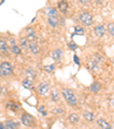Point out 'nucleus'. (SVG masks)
Returning a JSON list of instances; mask_svg holds the SVG:
<instances>
[{"label":"nucleus","instance_id":"obj_1","mask_svg":"<svg viewBox=\"0 0 114 129\" xmlns=\"http://www.w3.org/2000/svg\"><path fill=\"white\" fill-rule=\"evenodd\" d=\"M62 95H63L64 100H65V102L67 103L70 106H77L78 105V98H77V95L74 94V91H73L71 88H63L62 89Z\"/></svg>","mask_w":114,"mask_h":129},{"label":"nucleus","instance_id":"obj_2","mask_svg":"<svg viewBox=\"0 0 114 129\" xmlns=\"http://www.w3.org/2000/svg\"><path fill=\"white\" fill-rule=\"evenodd\" d=\"M36 93H38V95L42 96V97L49 95V93H50V86H49L48 81H42L38 86V88H36Z\"/></svg>","mask_w":114,"mask_h":129},{"label":"nucleus","instance_id":"obj_3","mask_svg":"<svg viewBox=\"0 0 114 129\" xmlns=\"http://www.w3.org/2000/svg\"><path fill=\"white\" fill-rule=\"evenodd\" d=\"M79 20H80V22L82 23L85 26H90V25L94 23V17H92V15L87 12L81 13L80 16H79Z\"/></svg>","mask_w":114,"mask_h":129},{"label":"nucleus","instance_id":"obj_4","mask_svg":"<svg viewBox=\"0 0 114 129\" xmlns=\"http://www.w3.org/2000/svg\"><path fill=\"white\" fill-rule=\"evenodd\" d=\"M21 121H22V123L26 127H33L34 122H35V119H34L30 113L24 112L22 115H21Z\"/></svg>","mask_w":114,"mask_h":129},{"label":"nucleus","instance_id":"obj_5","mask_svg":"<svg viewBox=\"0 0 114 129\" xmlns=\"http://www.w3.org/2000/svg\"><path fill=\"white\" fill-rule=\"evenodd\" d=\"M0 66H1V70H3L5 77H9L14 73V68H13V64L10 62H1Z\"/></svg>","mask_w":114,"mask_h":129},{"label":"nucleus","instance_id":"obj_6","mask_svg":"<svg viewBox=\"0 0 114 129\" xmlns=\"http://www.w3.org/2000/svg\"><path fill=\"white\" fill-rule=\"evenodd\" d=\"M56 9L59 10V12L63 13V14H66V13L68 12V3L66 0H61L58 3V5H57V8H56Z\"/></svg>","mask_w":114,"mask_h":129},{"label":"nucleus","instance_id":"obj_7","mask_svg":"<svg viewBox=\"0 0 114 129\" xmlns=\"http://www.w3.org/2000/svg\"><path fill=\"white\" fill-rule=\"evenodd\" d=\"M6 109L9 110V111H13V112H16L20 110V104L16 103L15 101H8L6 103Z\"/></svg>","mask_w":114,"mask_h":129},{"label":"nucleus","instance_id":"obj_8","mask_svg":"<svg viewBox=\"0 0 114 129\" xmlns=\"http://www.w3.org/2000/svg\"><path fill=\"white\" fill-rule=\"evenodd\" d=\"M97 124L100 129H112V126L109 122H107L104 118H98L97 119Z\"/></svg>","mask_w":114,"mask_h":129},{"label":"nucleus","instance_id":"obj_9","mask_svg":"<svg viewBox=\"0 0 114 129\" xmlns=\"http://www.w3.org/2000/svg\"><path fill=\"white\" fill-rule=\"evenodd\" d=\"M26 38L29 41H34L36 38V34H35V31H34L33 27H27L26 29Z\"/></svg>","mask_w":114,"mask_h":129},{"label":"nucleus","instance_id":"obj_10","mask_svg":"<svg viewBox=\"0 0 114 129\" xmlns=\"http://www.w3.org/2000/svg\"><path fill=\"white\" fill-rule=\"evenodd\" d=\"M68 122H70L71 124H77L79 123V121H80V115L78 114V113H71L70 115H68Z\"/></svg>","mask_w":114,"mask_h":129},{"label":"nucleus","instance_id":"obj_11","mask_svg":"<svg viewBox=\"0 0 114 129\" xmlns=\"http://www.w3.org/2000/svg\"><path fill=\"white\" fill-rule=\"evenodd\" d=\"M105 31H106V29H105L104 25H97V26L95 27V34L98 37V38H102V37H104L105 34Z\"/></svg>","mask_w":114,"mask_h":129},{"label":"nucleus","instance_id":"obj_12","mask_svg":"<svg viewBox=\"0 0 114 129\" xmlns=\"http://www.w3.org/2000/svg\"><path fill=\"white\" fill-rule=\"evenodd\" d=\"M29 49L31 50V53L33 55H38V53H39V45L36 44L35 41H31L29 44Z\"/></svg>","mask_w":114,"mask_h":129},{"label":"nucleus","instance_id":"obj_13","mask_svg":"<svg viewBox=\"0 0 114 129\" xmlns=\"http://www.w3.org/2000/svg\"><path fill=\"white\" fill-rule=\"evenodd\" d=\"M4 126L6 129H17V127H20V124L16 123L14 120H7V121H5Z\"/></svg>","mask_w":114,"mask_h":129},{"label":"nucleus","instance_id":"obj_14","mask_svg":"<svg viewBox=\"0 0 114 129\" xmlns=\"http://www.w3.org/2000/svg\"><path fill=\"white\" fill-rule=\"evenodd\" d=\"M50 98H51V101L53 102H55V103H58L59 102V100H61V95H59V91L58 90H51L50 93Z\"/></svg>","mask_w":114,"mask_h":129},{"label":"nucleus","instance_id":"obj_15","mask_svg":"<svg viewBox=\"0 0 114 129\" xmlns=\"http://www.w3.org/2000/svg\"><path fill=\"white\" fill-rule=\"evenodd\" d=\"M83 119L87 122H94L95 121V114L92 112H89V111H85L83 112Z\"/></svg>","mask_w":114,"mask_h":129},{"label":"nucleus","instance_id":"obj_16","mask_svg":"<svg viewBox=\"0 0 114 129\" xmlns=\"http://www.w3.org/2000/svg\"><path fill=\"white\" fill-rule=\"evenodd\" d=\"M0 51L3 54L8 53V44L4 38H0Z\"/></svg>","mask_w":114,"mask_h":129},{"label":"nucleus","instance_id":"obj_17","mask_svg":"<svg viewBox=\"0 0 114 129\" xmlns=\"http://www.w3.org/2000/svg\"><path fill=\"white\" fill-rule=\"evenodd\" d=\"M45 13L48 15V17H49V16L57 17V15H58V10L56 9L55 7H47L46 9H45Z\"/></svg>","mask_w":114,"mask_h":129},{"label":"nucleus","instance_id":"obj_18","mask_svg":"<svg viewBox=\"0 0 114 129\" xmlns=\"http://www.w3.org/2000/svg\"><path fill=\"white\" fill-rule=\"evenodd\" d=\"M48 24L51 27H57L58 26V17H54V16H49L48 20H47Z\"/></svg>","mask_w":114,"mask_h":129},{"label":"nucleus","instance_id":"obj_19","mask_svg":"<svg viewBox=\"0 0 114 129\" xmlns=\"http://www.w3.org/2000/svg\"><path fill=\"white\" fill-rule=\"evenodd\" d=\"M22 85H23V87L26 88V89H30V90L33 89V81H32V79H30V78L24 79Z\"/></svg>","mask_w":114,"mask_h":129},{"label":"nucleus","instance_id":"obj_20","mask_svg":"<svg viewBox=\"0 0 114 129\" xmlns=\"http://www.w3.org/2000/svg\"><path fill=\"white\" fill-rule=\"evenodd\" d=\"M100 88H102V86H100V83L98 82V81L92 82L91 86H90V90H91L94 94H97L98 91H100Z\"/></svg>","mask_w":114,"mask_h":129},{"label":"nucleus","instance_id":"obj_21","mask_svg":"<svg viewBox=\"0 0 114 129\" xmlns=\"http://www.w3.org/2000/svg\"><path fill=\"white\" fill-rule=\"evenodd\" d=\"M10 50H12V53L14 54V55H21V54H22V49H21V47L17 44L10 45Z\"/></svg>","mask_w":114,"mask_h":129},{"label":"nucleus","instance_id":"obj_22","mask_svg":"<svg viewBox=\"0 0 114 129\" xmlns=\"http://www.w3.org/2000/svg\"><path fill=\"white\" fill-rule=\"evenodd\" d=\"M29 44H30V41L27 40L26 37H23V38H21V39H20V47H21V49H27V48H29Z\"/></svg>","mask_w":114,"mask_h":129},{"label":"nucleus","instance_id":"obj_23","mask_svg":"<svg viewBox=\"0 0 114 129\" xmlns=\"http://www.w3.org/2000/svg\"><path fill=\"white\" fill-rule=\"evenodd\" d=\"M62 56H63V50H62V49H55V50L53 51V54H51V57H53L55 61H58Z\"/></svg>","mask_w":114,"mask_h":129},{"label":"nucleus","instance_id":"obj_24","mask_svg":"<svg viewBox=\"0 0 114 129\" xmlns=\"http://www.w3.org/2000/svg\"><path fill=\"white\" fill-rule=\"evenodd\" d=\"M55 69H56V66H55V64H48V65H45L44 66V70L46 71L47 73H53L54 71H55Z\"/></svg>","mask_w":114,"mask_h":129},{"label":"nucleus","instance_id":"obj_25","mask_svg":"<svg viewBox=\"0 0 114 129\" xmlns=\"http://www.w3.org/2000/svg\"><path fill=\"white\" fill-rule=\"evenodd\" d=\"M85 33V29L81 25H75L74 26V34H83Z\"/></svg>","mask_w":114,"mask_h":129},{"label":"nucleus","instance_id":"obj_26","mask_svg":"<svg viewBox=\"0 0 114 129\" xmlns=\"http://www.w3.org/2000/svg\"><path fill=\"white\" fill-rule=\"evenodd\" d=\"M38 111H39V113L40 114H42L44 115V117H46L47 115V109H46V106H45V105H40L39 107H38Z\"/></svg>","mask_w":114,"mask_h":129},{"label":"nucleus","instance_id":"obj_27","mask_svg":"<svg viewBox=\"0 0 114 129\" xmlns=\"http://www.w3.org/2000/svg\"><path fill=\"white\" fill-rule=\"evenodd\" d=\"M107 31H108V33L111 37L114 36V23L113 22H111L108 25H107Z\"/></svg>","mask_w":114,"mask_h":129},{"label":"nucleus","instance_id":"obj_28","mask_svg":"<svg viewBox=\"0 0 114 129\" xmlns=\"http://www.w3.org/2000/svg\"><path fill=\"white\" fill-rule=\"evenodd\" d=\"M89 66L91 70H97L98 69V63L95 61H89Z\"/></svg>","mask_w":114,"mask_h":129},{"label":"nucleus","instance_id":"obj_29","mask_svg":"<svg viewBox=\"0 0 114 129\" xmlns=\"http://www.w3.org/2000/svg\"><path fill=\"white\" fill-rule=\"evenodd\" d=\"M68 48H70V49H73V50H75V49L78 48V45L75 44V42L71 41V42H68Z\"/></svg>","mask_w":114,"mask_h":129},{"label":"nucleus","instance_id":"obj_30","mask_svg":"<svg viewBox=\"0 0 114 129\" xmlns=\"http://www.w3.org/2000/svg\"><path fill=\"white\" fill-rule=\"evenodd\" d=\"M54 113H57V114H62V113H64V110H62L61 107H56V109H54Z\"/></svg>","mask_w":114,"mask_h":129},{"label":"nucleus","instance_id":"obj_31","mask_svg":"<svg viewBox=\"0 0 114 129\" xmlns=\"http://www.w3.org/2000/svg\"><path fill=\"white\" fill-rule=\"evenodd\" d=\"M73 59H74V63L77 64V65H80V59H79V57L77 56V55L73 56Z\"/></svg>","mask_w":114,"mask_h":129},{"label":"nucleus","instance_id":"obj_32","mask_svg":"<svg viewBox=\"0 0 114 129\" xmlns=\"http://www.w3.org/2000/svg\"><path fill=\"white\" fill-rule=\"evenodd\" d=\"M79 1H80L82 5H87V4H89L91 0H79Z\"/></svg>","mask_w":114,"mask_h":129},{"label":"nucleus","instance_id":"obj_33","mask_svg":"<svg viewBox=\"0 0 114 129\" xmlns=\"http://www.w3.org/2000/svg\"><path fill=\"white\" fill-rule=\"evenodd\" d=\"M0 129H6V128H5V126H4V123H3V122H0Z\"/></svg>","mask_w":114,"mask_h":129},{"label":"nucleus","instance_id":"obj_34","mask_svg":"<svg viewBox=\"0 0 114 129\" xmlns=\"http://www.w3.org/2000/svg\"><path fill=\"white\" fill-rule=\"evenodd\" d=\"M0 77H5V76H4V72H3V70H1V66H0Z\"/></svg>","mask_w":114,"mask_h":129},{"label":"nucleus","instance_id":"obj_35","mask_svg":"<svg viewBox=\"0 0 114 129\" xmlns=\"http://www.w3.org/2000/svg\"><path fill=\"white\" fill-rule=\"evenodd\" d=\"M14 44H16V42H15V39H10V45H14Z\"/></svg>","mask_w":114,"mask_h":129},{"label":"nucleus","instance_id":"obj_36","mask_svg":"<svg viewBox=\"0 0 114 129\" xmlns=\"http://www.w3.org/2000/svg\"><path fill=\"white\" fill-rule=\"evenodd\" d=\"M96 1H97V3H102L103 0H96Z\"/></svg>","mask_w":114,"mask_h":129},{"label":"nucleus","instance_id":"obj_37","mask_svg":"<svg viewBox=\"0 0 114 129\" xmlns=\"http://www.w3.org/2000/svg\"><path fill=\"white\" fill-rule=\"evenodd\" d=\"M99 129H100V128H99Z\"/></svg>","mask_w":114,"mask_h":129}]
</instances>
